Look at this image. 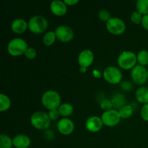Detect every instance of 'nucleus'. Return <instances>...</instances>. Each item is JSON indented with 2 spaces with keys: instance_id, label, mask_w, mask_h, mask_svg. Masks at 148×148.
I'll return each instance as SVG.
<instances>
[{
  "instance_id": "0eeeda50",
  "label": "nucleus",
  "mask_w": 148,
  "mask_h": 148,
  "mask_svg": "<svg viewBox=\"0 0 148 148\" xmlns=\"http://www.w3.org/2000/svg\"><path fill=\"white\" fill-rule=\"evenodd\" d=\"M103 76L106 81L112 85L120 83L122 79V73L121 70L113 66L106 68L103 73Z\"/></svg>"
},
{
  "instance_id": "5701e85b",
  "label": "nucleus",
  "mask_w": 148,
  "mask_h": 148,
  "mask_svg": "<svg viewBox=\"0 0 148 148\" xmlns=\"http://www.w3.org/2000/svg\"><path fill=\"white\" fill-rule=\"evenodd\" d=\"M56 38L55 31H49L44 35L43 38V42L45 46H50L55 42Z\"/></svg>"
},
{
  "instance_id": "20e7f679",
  "label": "nucleus",
  "mask_w": 148,
  "mask_h": 148,
  "mask_svg": "<svg viewBox=\"0 0 148 148\" xmlns=\"http://www.w3.org/2000/svg\"><path fill=\"white\" fill-rule=\"evenodd\" d=\"M117 62L121 69L125 70L133 69L137 62V55L132 51H125L120 53L117 59Z\"/></svg>"
},
{
  "instance_id": "423d86ee",
  "label": "nucleus",
  "mask_w": 148,
  "mask_h": 148,
  "mask_svg": "<svg viewBox=\"0 0 148 148\" xmlns=\"http://www.w3.org/2000/svg\"><path fill=\"white\" fill-rule=\"evenodd\" d=\"M106 26L110 33L116 36L121 35L126 30L125 23L119 17H111L107 22Z\"/></svg>"
},
{
  "instance_id": "bb28decb",
  "label": "nucleus",
  "mask_w": 148,
  "mask_h": 148,
  "mask_svg": "<svg viewBox=\"0 0 148 148\" xmlns=\"http://www.w3.org/2000/svg\"><path fill=\"white\" fill-rule=\"evenodd\" d=\"M98 17L103 22H108L111 17V14L109 12L106 10H101L98 12Z\"/></svg>"
},
{
  "instance_id": "1a4fd4ad",
  "label": "nucleus",
  "mask_w": 148,
  "mask_h": 148,
  "mask_svg": "<svg viewBox=\"0 0 148 148\" xmlns=\"http://www.w3.org/2000/svg\"><path fill=\"white\" fill-rule=\"evenodd\" d=\"M101 118L103 124L110 127L116 126L121 120V116L119 114V111L115 109L104 111Z\"/></svg>"
},
{
  "instance_id": "aec40b11",
  "label": "nucleus",
  "mask_w": 148,
  "mask_h": 148,
  "mask_svg": "<svg viewBox=\"0 0 148 148\" xmlns=\"http://www.w3.org/2000/svg\"><path fill=\"white\" fill-rule=\"evenodd\" d=\"M11 106L10 98L5 94L1 93L0 95V111L4 112L7 111Z\"/></svg>"
},
{
  "instance_id": "4be33fe9",
  "label": "nucleus",
  "mask_w": 148,
  "mask_h": 148,
  "mask_svg": "<svg viewBox=\"0 0 148 148\" xmlns=\"http://www.w3.org/2000/svg\"><path fill=\"white\" fill-rule=\"evenodd\" d=\"M136 9L143 15L148 14V0H138L136 3Z\"/></svg>"
},
{
  "instance_id": "a211bd4d",
  "label": "nucleus",
  "mask_w": 148,
  "mask_h": 148,
  "mask_svg": "<svg viewBox=\"0 0 148 148\" xmlns=\"http://www.w3.org/2000/svg\"><path fill=\"white\" fill-rule=\"evenodd\" d=\"M60 116H63L64 118H67L68 116H71L74 111V107L72 105L68 103L61 104L60 106L58 108Z\"/></svg>"
},
{
  "instance_id": "7ed1b4c3",
  "label": "nucleus",
  "mask_w": 148,
  "mask_h": 148,
  "mask_svg": "<svg viewBox=\"0 0 148 148\" xmlns=\"http://www.w3.org/2000/svg\"><path fill=\"white\" fill-rule=\"evenodd\" d=\"M28 48L27 42L21 38H15L9 42L7 51L13 56H19L25 54L26 49Z\"/></svg>"
},
{
  "instance_id": "7c9ffc66",
  "label": "nucleus",
  "mask_w": 148,
  "mask_h": 148,
  "mask_svg": "<svg viewBox=\"0 0 148 148\" xmlns=\"http://www.w3.org/2000/svg\"><path fill=\"white\" fill-rule=\"evenodd\" d=\"M49 114V116L50 118V119L51 121H55V120L58 119V118L60 116V114L59 112V110L58 109H53V110H50L49 112L48 113Z\"/></svg>"
},
{
  "instance_id": "4468645a",
  "label": "nucleus",
  "mask_w": 148,
  "mask_h": 148,
  "mask_svg": "<svg viewBox=\"0 0 148 148\" xmlns=\"http://www.w3.org/2000/svg\"><path fill=\"white\" fill-rule=\"evenodd\" d=\"M66 4L64 1L61 0H55L53 1L50 4V10L53 14L56 16L64 15L67 11Z\"/></svg>"
},
{
  "instance_id": "a878e982",
  "label": "nucleus",
  "mask_w": 148,
  "mask_h": 148,
  "mask_svg": "<svg viewBox=\"0 0 148 148\" xmlns=\"http://www.w3.org/2000/svg\"><path fill=\"white\" fill-rule=\"evenodd\" d=\"M143 15L138 12L137 11H134L131 14V21L134 24L139 25L141 24L142 20H143Z\"/></svg>"
},
{
  "instance_id": "f8f14e48",
  "label": "nucleus",
  "mask_w": 148,
  "mask_h": 148,
  "mask_svg": "<svg viewBox=\"0 0 148 148\" xmlns=\"http://www.w3.org/2000/svg\"><path fill=\"white\" fill-rule=\"evenodd\" d=\"M57 128L59 132L63 135H69L75 130V124L69 119L63 118L58 121Z\"/></svg>"
},
{
  "instance_id": "cd10ccee",
  "label": "nucleus",
  "mask_w": 148,
  "mask_h": 148,
  "mask_svg": "<svg viewBox=\"0 0 148 148\" xmlns=\"http://www.w3.org/2000/svg\"><path fill=\"white\" fill-rule=\"evenodd\" d=\"M100 106H101V109L103 110L104 111H109V110L112 109L113 103L111 102V100L109 99H104L100 103Z\"/></svg>"
},
{
  "instance_id": "72a5a7b5",
  "label": "nucleus",
  "mask_w": 148,
  "mask_h": 148,
  "mask_svg": "<svg viewBox=\"0 0 148 148\" xmlns=\"http://www.w3.org/2000/svg\"><path fill=\"white\" fill-rule=\"evenodd\" d=\"M64 2L67 6H73L79 2V0H64Z\"/></svg>"
},
{
  "instance_id": "f704fd0d",
  "label": "nucleus",
  "mask_w": 148,
  "mask_h": 148,
  "mask_svg": "<svg viewBox=\"0 0 148 148\" xmlns=\"http://www.w3.org/2000/svg\"><path fill=\"white\" fill-rule=\"evenodd\" d=\"M92 73H93L94 76L95 77L97 78H99L101 77V73H100V72L98 70H97V69H94L93 72H92Z\"/></svg>"
},
{
  "instance_id": "393cba45",
  "label": "nucleus",
  "mask_w": 148,
  "mask_h": 148,
  "mask_svg": "<svg viewBox=\"0 0 148 148\" xmlns=\"http://www.w3.org/2000/svg\"><path fill=\"white\" fill-rule=\"evenodd\" d=\"M137 62L139 64L145 66L148 64V51L146 50H141L137 54Z\"/></svg>"
},
{
  "instance_id": "f257e3e1",
  "label": "nucleus",
  "mask_w": 148,
  "mask_h": 148,
  "mask_svg": "<svg viewBox=\"0 0 148 148\" xmlns=\"http://www.w3.org/2000/svg\"><path fill=\"white\" fill-rule=\"evenodd\" d=\"M51 120L49 114L44 111H38L33 113L30 117V123L34 128L39 130H47L51 125Z\"/></svg>"
},
{
  "instance_id": "2eb2a0df",
  "label": "nucleus",
  "mask_w": 148,
  "mask_h": 148,
  "mask_svg": "<svg viewBox=\"0 0 148 148\" xmlns=\"http://www.w3.org/2000/svg\"><path fill=\"white\" fill-rule=\"evenodd\" d=\"M13 146L15 148H28L30 147V139L25 134H17L12 139Z\"/></svg>"
},
{
  "instance_id": "412c9836",
  "label": "nucleus",
  "mask_w": 148,
  "mask_h": 148,
  "mask_svg": "<svg viewBox=\"0 0 148 148\" xmlns=\"http://www.w3.org/2000/svg\"><path fill=\"white\" fill-rule=\"evenodd\" d=\"M118 111L121 119H128L132 116L134 109L131 105H125L119 109Z\"/></svg>"
},
{
  "instance_id": "ddd939ff",
  "label": "nucleus",
  "mask_w": 148,
  "mask_h": 148,
  "mask_svg": "<svg viewBox=\"0 0 148 148\" xmlns=\"http://www.w3.org/2000/svg\"><path fill=\"white\" fill-rule=\"evenodd\" d=\"M103 125V124L101 118H99L96 116L89 117L85 122V127L87 130L92 133L98 132V131H100L102 128Z\"/></svg>"
},
{
  "instance_id": "b1692460",
  "label": "nucleus",
  "mask_w": 148,
  "mask_h": 148,
  "mask_svg": "<svg viewBox=\"0 0 148 148\" xmlns=\"http://www.w3.org/2000/svg\"><path fill=\"white\" fill-rule=\"evenodd\" d=\"M13 147L12 140L7 134L0 135V148H12Z\"/></svg>"
},
{
  "instance_id": "e433bc0d",
  "label": "nucleus",
  "mask_w": 148,
  "mask_h": 148,
  "mask_svg": "<svg viewBox=\"0 0 148 148\" xmlns=\"http://www.w3.org/2000/svg\"><path fill=\"white\" fill-rule=\"evenodd\" d=\"M147 77H148V69H147Z\"/></svg>"
},
{
  "instance_id": "39448f33",
  "label": "nucleus",
  "mask_w": 148,
  "mask_h": 148,
  "mask_svg": "<svg viewBox=\"0 0 148 148\" xmlns=\"http://www.w3.org/2000/svg\"><path fill=\"white\" fill-rule=\"evenodd\" d=\"M48 21L43 16L35 15L28 21V29L35 34H40L46 30Z\"/></svg>"
},
{
  "instance_id": "473e14b6",
  "label": "nucleus",
  "mask_w": 148,
  "mask_h": 148,
  "mask_svg": "<svg viewBox=\"0 0 148 148\" xmlns=\"http://www.w3.org/2000/svg\"><path fill=\"white\" fill-rule=\"evenodd\" d=\"M141 24L142 26H143L145 30H148V14H147V15H143Z\"/></svg>"
},
{
  "instance_id": "f3484780",
  "label": "nucleus",
  "mask_w": 148,
  "mask_h": 148,
  "mask_svg": "<svg viewBox=\"0 0 148 148\" xmlns=\"http://www.w3.org/2000/svg\"><path fill=\"white\" fill-rule=\"evenodd\" d=\"M137 101L143 104L148 103V88L147 87H140L137 90L135 93Z\"/></svg>"
},
{
  "instance_id": "2f4dec72",
  "label": "nucleus",
  "mask_w": 148,
  "mask_h": 148,
  "mask_svg": "<svg viewBox=\"0 0 148 148\" xmlns=\"http://www.w3.org/2000/svg\"><path fill=\"white\" fill-rule=\"evenodd\" d=\"M121 88H122L124 90L130 91L132 89L133 86H132V85L131 82H128V81H124V82H121Z\"/></svg>"
},
{
  "instance_id": "c85d7f7f",
  "label": "nucleus",
  "mask_w": 148,
  "mask_h": 148,
  "mask_svg": "<svg viewBox=\"0 0 148 148\" xmlns=\"http://www.w3.org/2000/svg\"><path fill=\"white\" fill-rule=\"evenodd\" d=\"M36 55H37L36 50L33 47H28L25 52V56L28 59H35L36 57Z\"/></svg>"
},
{
  "instance_id": "c9c22d12",
  "label": "nucleus",
  "mask_w": 148,
  "mask_h": 148,
  "mask_svg": "<svg viewBox=\"0 0 148 148\" xmlns=\"http://www.w3.org/2000/svg\"><path fill=\"white\" fill-rule=\"evenodd\" d=\"M86 69L87 68H83V67L79 68V69H80V72H82V73H85V72H86Z\"/></svg>"
},
{
  "instance_id": "9d476101",
  "label": "nucleus",
  "mask_w": 148,
  "mask_h": 148,
  "mask_svg": "<svg viewBox=\"0 0 148 148\" xmlns=\"http://www.w3.org/2000/svg\"><path fill=\"white\" fill-rule=\"evenodd\" d=\"M56 38L61 42L67 43L74 38L75 33L73 30L67 25H59L55 30Z\"/></svg>"
},
{
  "instance_id": "6ab92c4d",
  "label": "nucleus",
  "mask_w": 148,
  "mask_h": 148,
  "mask_svg": "<svg viewBox=\"0 0 148 148\" xmlns=\"http://www.w3.org/2000/svg\"><path fill=\"white\" fill-rule=\"evenodd\" d=\"M111 102L113 103V106L116 108H120L125 106V97L123 94L116 93L111 98Z\"/></svg>"
},
{
  "instance_id": "9b49d317",
  "label": "nucleus",
  "mask_w": 148,
  "mask_h": 148,
  "mask_svg": "<svg viewBox=\"0 0 148 148\" xmlns=\"http://www.w3.org/2000/svg\"><path fill=\"white\" fill-rule=\"evenodd\" d=\"M94 61V54L92 51L85 49L78 56V64L80 67L87 68L90 66Z\"/></svg>"
},
{
  "instance_id": "c756f323",
  "label": "nucleus",
  "mask_w": 148,
  "mask_h": 148,
  "mask_svg": "<svg viewBox=\"0 0 148 148\" xmlns=\"http://www.w3.org/2000/svg\"><path fill=\"white\" fill-rule=\"evenodd\" d=\"M140 115L143 120L148 121V103L145 104L142 107L141 111H140Z\"/></svg>"
},
{
  "instance_id": "6e6552de",
  "label": "nucleus",
  "mask_w": 148,
  "mask_h": 148,
  "mask_svg": "<svg viewBox=\"0 0 148 148\" xmlns=\"http://www.w3.org/2000/svg\"><path fill=\"white\" fill-rule=\"evenodd\" d=\"M131 77L133 82L137 85H144L147 81V70L145 66L136 65L131 72Z\"/></svg>"
},
{
  "instance_id": "dca6fc26",
  "label": "nucleus",
  "mask_w": 148,
  "mask_h": 148,
  "mask_svg": "<svg viewBox=\"0 0 148 148\" xmlns=\"http://www.w3.org/2000/svg\"><path fill=\"white\" fill-rule=\"evenodd\" d=\"M28 28V23L22 18H17L13 20L11 24V29L14 33L21 34Z\"/></svg>"
},
{
  "instance_id": "f03ea898",
  "label": "nucleus",
  "mask_w": 148,
  "mask_h": 148,
  "mask_svg": "<svg viewBox=\"0 0 148 148\" xmlns=\"http://www.w3.org/2000/svg\"><path fill=\"white\" fill-rule=\"evenodd\" d=\"M42 104L48 110L58 109L61 106V97L55 90L46 91L42 95Z\"/></svg>"
}]
</instances>
